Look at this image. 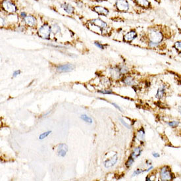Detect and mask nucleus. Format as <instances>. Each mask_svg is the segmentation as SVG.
Here are the masks:
<instances>
[{
    "label": "nucleus",
    "mask_w": 181,
    "mask_h": 181,
    "mask_svg": "<svg viewBox=\"0 0 181 181\" xmlns=\"http://www.w3.org/2000/svg\"><path fill=\"white\" fill-rule=\"evenodd\" d=\"M74 69V65H73L72 64L68 63L65 65H63L59 66L57 68V70L58 72L60 73H65V72H70Z\"/></svg>",
    "instance_id": "obj_9"
},
{
    "label": "nucleus",
    "mask_w": 181,
    "mask_h": 181,
    "mask_svg": "<svg viewBox=\"0 0 181 181\" xmlns=\"http://www.w3.org/2000/svg\"><path fill=\"white\" fill-rule=\"evenodd\" d=\"M94 44H95V46H97L98 47H99V48H100V49H103L104 48V47H103V46L102 44H100L99 43V42H94Z\"/></svg>",
    "instance_id": "obj_29"
},
{
    "label": "nucleus",
    "mask_w": 181,
    "mask_h": 181,
    "mask_svg": "<svg viewBox=\"0 0 181 181\" xmlns=\"http://www.w3.org/2000/svg\"><path fill=\"white\" fill-rule=\"evenodd\" d=\"M179 123H180L179 121H171V122L168 123V124L171 127H172V128H175V127H177V126H179Z\"/></svg>",
    "instance_id": "obj_24"
},
{
    "label": "nucleus",
    "mask_w": 181,
    "mask_h": 181,
    "mask_svg": "<svg viewBox=\"0 0 181 181\" xmlns=\"http://www.w3.org/2000/svg\"><path fill=\"white\" fill-rule=\"evenodd\" d=\"M120 119V121H121V123H122V124H123V125H124V126H126V128H128V129H131V126H130L129 124H127L126 123H125V122H124V120L123 119H121V118H120V119Z\"/></svg>",
    "instance_id": "obj_28"
},
{
    "label": "nucleus",
    "mask_w": 181,
    "mask_h": 181,
    "mask_svg": "<svg viewBox=\"0 0 181 181\" xmlns=\"http://www.w3.org/2000/svg\"><path fill=\"white\" fill-rule=\"evenodd\" d=\"M80 118L83 121H84L85 122H86L88 123H92L93 122L92 118H90V117H88V116L86 115H82Z\"/></svg>",
    "instance_id": "obj_21"
},
{
    "label": "nucleus",
    "mask_w": 181,
    "mask_h": 181,
    "mask_svg": "<svg viewBox=\"0 0 181 181\" xmlns=\"http://www.w3.org/2000/svg\"><path fill=\"white\" fill-rule=\"evenodd\" d=\"M94 11L96 13L100 15L103 16H107L109 14V10L106 7H101V6H97L94 7Z\"/></svg>",
    "instance_id": "obj_13"
},
{
    "label": "nucleus",
    "mask_w": 181,
    "mask_h": 181,
    "mask_svg": "<svg viewBox=\"0 0 181 181\" xmlns=\"http://www.w3.org/2000/svg\"><path fill=\"white\" fill-rule=\"evenodd\" d=\"M21 17H22L23 19H24L27 15V14L24 12V13H21Z\"/></svg>",
    "instance_id": "obj_33"
},
{
    "label": "nucleus",
    "mask_w": 181,
    "mask_h": 181,
    "mask_svg": "<svg viewBox=\"0 0 181 181\" xmlns=\"http://www.w3.org/2000/svg\"><path fill=\"white\" fill-rule=\"evenodd\" d=\"M169 29V27L162 24L149 28L148 31V43L160 44L165 38V31Z\"/></svg>",
    "instance_id": "obj_1"
},
{
    "label": "nucleus",
    "mask_w": 181,
    "mask_h": 181,
    "mask_svg": "<svg viewBox=\"0 0 181 181\" xmlns=\"http://www.w3.org/2000/svg\"><path fill=\"white\" fill-rule=\"evenodd\" d=\"M61 7L66 11L67 13L69 14H73L74 13V7H73L71 5L68 4H63L61 5Z\"/></svg>",
    "instance_id": "obj_14"
},
{
    "label": "nucleus",
    "mask_w": 181,
    "mask_h": 181,
    "mask_svg": "<svg viewBox=\"0 0 181 181\" xmlns=\"http://www.w3.org/2000/svg\"><path fill=\"white\" fill-rule=\"evenodd\" d=\"M144 171H146V170L144 171V170H140V169H138V170H136V171L134 172L133 175H132V177L136 176V175H139V174H140V173H142V172H144Z\"/></svg>",
    "instance_id": "obj_27"
},
{
    "label": "nucleus",
    "mask_w": 181,
    "mask_h": 181,
    "mask_svg": "<svg viewBox=\"0 0 181 181\" xmlns=\"http://www.w3.org/2000/svg\"><path fill=\"white\" fill-rule=\"evenodd\" d=\"M4 24V19L1 17V26L2 27Z\"/></svg>",
    "instance_id": "obj_34"
},
{
    "label": "nucleus",
    "mask_w": 181,
    "mask_h": 181,
    "mask_svg": "<svg viewBox=\"0 0 181 181\" xmlns=\"http://www.w3.org/2000/svg\"><path fill=\"white\" fill-rule=\"evenodd\" d=\"M134 159L131 155V156L129 157L128 161H127V162L126 163V165L127 167H130L132 165V163H134Z\"/></svg>",
    "instance_id": "obj_23"
},
{
    "label": "nucleus",
    "mask_w": 181,
    "mask_h": 181,
    "mask_svg": "<svg viewBox=\"0 0 181 181\" xmlns=\"http://www.w3.org/2000/svg\"><path fill=\"white\" fill-rule=\"evenodd\" d=\"M134 4L144 9H151L153 8L152 3L149 0H132Z\"/></svg>",
    "instance_id": "obj_7"
},
{
    "label": "nucleus",
    "mask_w": 181,
    "mask_h": 181,
    "mask_svg": "<svg viewBox=\"0 0 181 181\" xmlns=\"http://www.w3.org/2000/svg\"><path fill=\"white\" fill-rule=\"evenodd\" d=\"M180 21H181V17H180Z\"/></svg>",
    "instance_id": "obj_37"
},
{
    "label": "nucleus",
    "mask_w": 181,
    "mask_h": 181,
    "mask_svg": "<svg viewBox=\"0 0 181 181\" xmlns=\"http://www.w3.org/2000/svg\"><path fill=\"white\" fill-rule=\"evenodd\" d=\"M99 92L102 93V94H113V92L110 90H99Z\"/></svg>",
    "instance_id": "obj_26"
},
{
    "label": "nucleus",
    "mask_w": 181,
    "mask_h": 181,
    "mask_svg": "<svg viewBox=\"0 0 181 181\" xmlns=\"http://www.w3.org/2000/svg\"><path fill=\"white\" fill-rule=\"evenodd\" d=\"M91 23L94 24L95 26L98 27L100 29H106L107 27V24L106 22H104L103 20L100 19H95L91 21Z\"/></svg>",
    "instance_id": "obj_10"
},
{
    "label": "nucleus",
    "mask_w": 181,
    "mask_h": 181,
    "mask_svg": "<svg viewBox=\"0 0 181 181\" xmlns=\"http://www.w3.org/2000/svg\"><path fill=\"white\" fill-rule=\"evenodd\" d=\"M170 1H175V0H170Z\"/></svg>",
    "instance_id": "obj_36"
},
{
    "label": "nucleus",
    "mask_w": 181,
    "mask_h": 181,
    "mask_svg": "<svg viewBox=\"0 0 181 181\" xmlns=\"http://www.w3.org/2000/svg\"><path fill=\"white\" fill-rule=\"evenodd\" d=\"M68 151V147L65 144H61L59 146L58 148V155L60 157H65L67 154V152Z\"/></svg>",
    "instance_id": "obj_11"
},
{
    "label": "nucleus",
    "mask_w": 181,
    "mask_h": 181,
    "mask_svg": "<svg viewBox=\"0 0 181 181\" xmlns=\"http://www.w3.org/2000/svg\"><path fill=\"white\" fill-rule=\"evenodd\" d=\"M160 179L164 181L171 180L174 179V175L167 166H164L160 170Z\"/></svg>",
    "instance_id": "obj_2"
},
{
    "label": "nucleus",
    "mask_w": 181,
    "mask_h": 181,
    "mask_svg": "<svg viewBox=\"0 0 181 181\" xmlns=\"http://www.w3.org/2000/svg\"><path fill=\"white\" fill-rule=\"evenodd\" d=\"M123 82L127 85H132V84H134V79L131 76H127V77L123 79Z\"/></svg>",
    "instance_id": "obj_19"
},
{
    "label": "nucleus",
    "mask_w": 181,
    "mask_h": 181,
    "mask_svg": "<svg viewBox=\"0 0 181 181\" xmlns=\"http://www.w3.org/2000/svg\"><path fill=\"white\" fill-rule=\"evenodd\" d=\"M119 70H120V73H121V74H125V73L128 72L129 69L126 67L123 66L122 67H121V69H119Z\"/></svg>",
    "instance_id": "obj_25"
},
{
    "label": "nucleus",
    "mask_w": 181,
    "mask_h": 181,
    "mask_svg": "<svg viewBox=\"0 0 181 181\" xmlns=\"http://www.w3.org/2000/svg\"><path fill=\"white\" fill-rule=\"evenodd\" d=\"M141 152H142V149H141V148H140V147H137V148H135L134 149V150L132 152L131 155L134 158V159H136V158L138 157V156H140Z\"/></svg>",
    "instance_id": "obj_17"
},
{
    "label": "nucleus",
    "mask_w": 181,
    "mask_h": 181,
    "mask_svg": "<svg viewBox=\"0 0 181 181\" xmlns=\"http://www.w3.org/2000/svg\"><path fill=\"white\" fill-rule=\"evenodd\" d=\"M173 47L175 49V50L177 51V52L180 54L181 53V40L177 41L176 42H175V44L173 45Z\"/></svg>",
    "instance_id": "obj_18"
},
{
    "label": "nucleus",
    "mask_w": 181,
    "mask_h": 181,
    "mask_svg": "<svg viewBox=\"0 0 181 181\" xmlns=\"http://www.w3.org/2000/svg\"><path fill=\"white\" fill-rule=\"evenodd\" d=\"M137 32L134 30H131L130 32H127L125 35L123 36L124 42L127 43H131L132 41L137 38Z\"/></svg>",
    "instance_id": "obj_8"
},
{
    "label": "nucleus",
    "mask_w": 181,
    "mask_h": 181,
    "mask_svg": "<svg viewBox=\"0 0 181 181\" xmlns=\"http://www.w3.org/2000/svg\"><path fill=\"white\" fill-rule=\"evenodd\" d=\"M20 74H21V70H15V71L14 72L13 74V77H16L17 76L20 75Z\"/></svg>",
    "instance_id": "obj_30"
},
{
    "label": "nucleus",
    "mask_w": 181,
    "mask_h": 181,
    "mask_svg": "<svg viewBox=\"0 0 181 181\" xmlns=\"http://www.w3.org/2000/svg\"><path fill=\"white\" fill-rule=\"evenodd\" d=\"M51 29H52V32L53 34H56L59 33V32H61L60 27H59L57 24L53 25V26L52 27V28H51Z\"/></svg>",
    "instance_id": "obj_20"
},
{
    "label": "nucleus",
    "mask_w": 181,
    "mask_h": 181,
    "mask_svg": "<svg viewBox=\"0 0 181 181\" xmlns=\"http://www.w3.org/2000/svg\"><path fill=\"white\" fill-rule=\"evenodd\" d=\"M165 87L164 86H162L160 88H159V89L157 90V94H156V98L158 99H162L164 95H165Z\"/></svg>",
    "instance_id": "obj_15"
},
{
    "label": "nucleus",
    "mask_w": 181,
    "mask_h": 181,
    "mask_svg": "<svg viewBox=\"0 0 181 181\" xmlns=\"http://www.w3.org/2000/svg\"><path fill=\"white\" fill-rule=\"evenodd\" d=\"M156 1V2H157L158 4H159V3H161V0H155Z\"/></svg>",
    "instance_id": "obj_35"
},
{
    "label": "nucleus",
    "mask_w": 181,
    "mask_h": 181,
    "mask_svg": "<svg viewBox=\"0 0 181 181\" xmlns=\"http://www.w3.org/2000/svg\"><path fill=\"white\" fill-rule=\"evenodd\" d=\"M152 155H153V156L155 157V158H157V157H159L160 156V155L158 154V153H156V152H153Z\"/></svg>",
    "instance_id": "obj_32"
},
{
    "label": "nucleus",
    "mask_w": 181,
    "mask_h": 181,
    "mask_svg": "<svg viewBox=\"0 0 181 181\" xmlns=\"http://www.w3.org/2000/svg\"><path fill=\"white\" fill-rule=\"evenodd\" d=\"M52 32V29L48 24H44L43 26L40 28L38 30V36L44 39H49L50 33Z\"/></svg>",
    "instance_id": "obj_5"
},
{
    "label": "nucleus",
    "mask_w": 181,
    "mask_h": 181,
    "mask_svg": "<svg viewBox=\"0 0 181 181\" xmlns=\"http://www.w3.org/2000/svg\"><path fill=\"white\" fill-rule=\"evenodd\" d=\"M24 22H26V24L29 27H34L35 26L36 24V19L32 15H27L26 17L24 19Z\"/></svg>",
    "instance_id": "obj_12"
},
{
    "label": "nucleus",
    "mask_w": 181,
    "mask_h": 181,
    "mask_svg": "<svg viewBox=\"0 0 181 181\" xmlns=\"http://www.w3.org/2000/svg\"><path fill=\"white\" fill-rule=\"evenodd\" d=\"M144 138H145V132H144V129L142 128L138 131L136 135V138L140 142H144Z\"/></svg>",
    "instance_id": "obj_16"
},
{
    "label": "nucleus",
    "mask_w": 181,
    "mask_h": 181,
    "mask_svg": "<svg viewBox=\"0 0 181 181\" xmlns=\"http://www.w3.org/2000/svg\"><path fill=\"white\" fill-rule=\"evenodd\" d=\"M2 7L5 11H7L8 13H13L16 12L17 11V7L13 4V3L8 1V0H4L1 4Z\"/></svg>",
    "instance_id": "obj_6"
},
{
    "label": "nucleus",
    "mask_w": 181,
    "mask_h": 181,
    "mask_svg": "<svg viewBox=\"0 0 181 181\" xmlns=\"http://www.w3.org/2000/svg\"><path fill=\"white\" fill-rule=\"evenodd\" d=\"M107 158L104 161V165L106 168L111 167L115 165L118 160V156L115 152H109L107 154Z\"/></svg>",
    "instance_id": "obj_3"
},
{
    "label": "nucleus",
    "mask_w": 181,
    "mask_h": 181,
    "mask_svg": "<svg viewBox=\"0 0 181 181\" xmlns=\"http://www.w3.org/2000/svg\"><path fill=\"white\" fill-rule=\"evenodd\" d=\"M51 133H52V131H47V132H44V133L41 134L40 135V137H39V139L40 140H43L45 138H46L48 135L50 134Z\"/></svg>",
    "instance_id": "obj_22"
},
{
    "label": "nucleus",
    "mask_w": 181,
    "mask_h": 181,
    "mask_svg": "<svg viewBox=\"0 0 181 181\" xmlns=\"http://www.w3.org/2000/svg\"><path fill=\"white\" fill-rule=\"evenodd\" d=\"M115 7L119 12H128L130 5L126 0H117L115 2Z\"/></svg>",
    "instance_id": "obj_4"
},
{
    "label": "nucleus",
    "mask_w": 181,
    "mask_h": 181,
    "mask_svg": "<svg viewBox=\"0 0 181 181\" xmlns=\"http://www.w3.org/2000/svg\"><path fill=\"white\" fill-rule=\"evenodd\" d=\"M112 105H113V106H114L115 107H116V108H117V109H118L119 110V111H122V109H121V107H120L119 106H117V104H116V103H112Z\"/></svg>",
    "instance_id": "obj_31"
}]
</instances>
